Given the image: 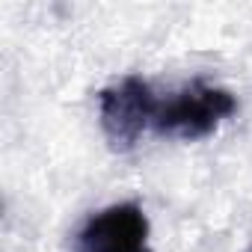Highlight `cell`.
Segmentation results:
<instances>
[{
	"label": "cell",
	"mask_w": 252,
	"mask_h": 252,
	"mask_svg": "<svg viewBox=\"0 0 252 252\" xmlns=\"http://www.w3.org/2000/svg\"><path fill=\"white\" fill-rule=\"evenodd\" d=\"M234 110H237V101L228 89L196 77L172 92L158 95L152 131L160 137L202 140L214 134Z\"/></svg>",
	"instance_id": "obj_1"
},
{
	"label": "cell",
	"mask_w": 252,
	"mask_h": 252,
	"mask_svg": "<svg viewBox=\"0 0 252 252\" xmlns=\"http://www.w3.org/2000/svg\"><path fill=\"white\" fill-rule=\"evenodd\" d=\"M158 107L155 86L140 74H125L122 80L110 83L98 95V113H101V128L113 149L125 152L134 149L146 131H152Z\"/></svg>",
	"instance_id": "obj_2"
},
{
	"label": "cell",
	"mask_w": 252,
	"mask_h": 252,
	"mask_svg": "<svg viewBox=\"0 0 252 252\" xmlns=\"http://www.w3.org/2000/svg\"><path fill=\"white\" fill-rule=\"evenodd\" d=\"M77 252H152L146 211L137 202H119L92 214L77 234Z\"/></svg>",
	"instance_id": "obj_3"
},
{
	"label": "cell",
	"mask_w": 252,
	"mask_h": 252,
	"mask_svg": "<svg viewBox=\"0 0 252 252\" xmlns=\"http://www.w3.org/2000/svg\"><path fill=\"white\" fill-rule=\"evenodd\" d=\"M249 252H252V249H249Z\"/></svg>",
	"instance_id": "obj_4"
}]
</instances>
